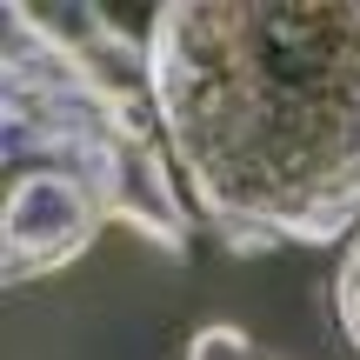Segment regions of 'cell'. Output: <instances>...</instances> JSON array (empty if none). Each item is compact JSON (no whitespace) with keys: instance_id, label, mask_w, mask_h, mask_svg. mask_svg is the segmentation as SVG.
Listing matches in <instances>:
<instances>
[{"instance_id":"3","label":"cell","mask_w":360,"mask_h":360,"mask_svg":"<svg viewBox=\"0 0 360 360\" xmlns=\"http://www.w3.org/2000/svg\"><path fill=\"white\" fill-rule=\"evenodd\" d=\"M334 321L347 334V347L360 354V233L340 247V267H334Z\"/></svg>"},{"instance_id":"4","label":"cell","mask_w":360,"mask_h":360,"mask_svg":"<svg viewBox=\"0 0 360 360\" xmlns=\"http://www.w3.org/2000/svg\"><path fill=\"white\" fill-rule=\"evenodd\" d=\"M240 360H260V354H240Z\"/></svg>"},{"instance_id":"1","label":"cell","mask_w":360,"mask_h":360,"mask_svg":"<svg viewBox=\"0 0 360 360\" xmlns=\"http://www.w3.org/2000/svg\"><path fill=\"white\" fill-rule=\"evenodd\" d=\"M147 107L233 254L360 233V0H167Z\"/></svg>"},{"instance_id":"2","label":"cell","mask_w":360,"mask_h":360,"mask_svg":"<svg viewBox=\"0 0 360 360\" xmlns=\"http://www.w3.org/2000/svg\"><path fill=\"white\" fill-rule=\"evenodd\" d=\"M147 47L74 40L27 0L0 7V274L7 287L74 267L107 220L187 254L180 187L160 120L141 107Z\"/></svg>"}]
</instances>
